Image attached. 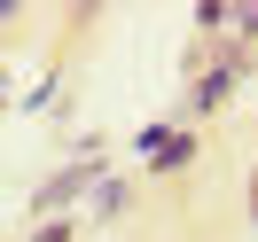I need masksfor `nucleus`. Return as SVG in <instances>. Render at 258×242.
I'll list each match as a JSON object with an SVG mask.
<instances>
[{
  "label": "nucleus",
  "mask_w": 258,
  "mask_h": 242,
  "mask_svg": "<svg viewBox=\"0 0 258 242\" xmlns=\"http://www.w3.org/2000/svg\"><path fill=\"white\" fill-rule=\"evenodd\" d=\"M79 188H86V164H71L63 180H47V188H39V211H63V203H71Z\"/></svg>",
  "instance_id": "1"
},
{
  "label": "nucleus",
  "mask_w": 258,
  "mask_h": 242,
  "mask_svg": "<svg viewBox=\"0 0 258 242\" xmlns=\"http://www.w3.org/2000/svg\"><path fill=\"white\" fill-rule=\"evenodd\" d=\"M227 86H235V63H227V70H211V78L196 86V110H219V102H227Z\"/></svg>",
  "instance_id": "2"
}]
</instances>
